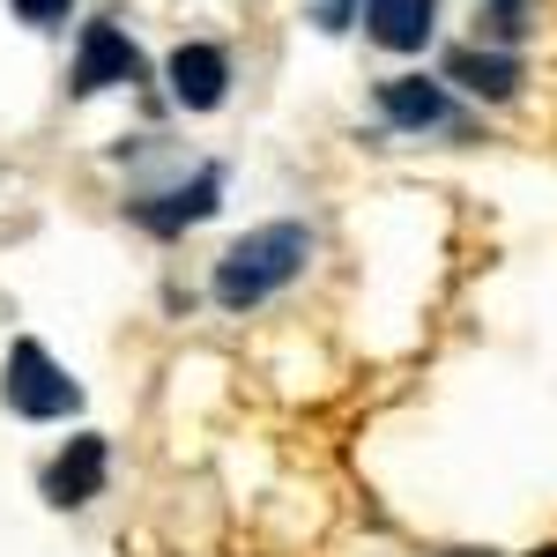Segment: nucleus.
Returning a JSON list of instances; mask_svg holds the SVG:
<instances>
[{
    "instance_id": "obj_1",
    "label": "nucleus",
    "mask_w": 557,
    "mask_h": 557,
    "mask_svg": "<svg viewBox=\"0 0 557 557\" xmlns=\"http://www.w3.org/2000/svg\"><path fill=\"white\" fill-rule=\"evenodd\" d=\"M305 268H312V231H305V223H260L238 246H223L209 290H215L223 312H253V305H268L275 290H290Z\"/></svg>"
},
{
    "instance_id": "obj_9",
    "label": "nucleus",
    "mask_w": 557,
    "mask_h": 557,
    "mask_svg": "<svg viewBox=\"0 0 557 557\" xmlns=\"http://www.w3.org/2000/svg\"><path fill=\"white\" fill-rule=\"evenodd\" d=\"M364 30L386 52H424L438 30V0H364Z\"/></svg>"
},
{
    "instance_id": "obj_6",
    "label": "nucleus",
    "mask_w": 557,
    "mask_h": 557,
    "mask_svg": "<svg viewBox=\"0 0 557 557\" xmlns=\"http://www.w3.org/2000/svg\"><path fill=\"white\" fill-rule=\"evenodd\" d=\"M164 83H172V104H186V112H215L223 89H231V60H223V45L186 38L172 60H164Z\"/></svg>"
},
{
    "instance_id": "obj_4",
    "label": "nucleus",
    "mask_w": 557,
    "mask_h": 557,
    "mask_svg": "<svg viewBox=\"0 0 557 557\" xmlns=\"http://www.w3.org/2000/svg\"><path fill=\"white\" fill-rule=\"evenodd\" d=\"M141 83V52L120 23H83V45H75V97H97V89Z\"/></svg>"
},
{
    "instance_id": "obj_2",
    "label": "nucleus",
    "mask_w": 557,
    "mask_h": 557,
    "mask_svg": "<svg viewBox=\"0 0 557 557\" xmlns=\"http://www.w3.org/2000/svg\"><path fill=\"white\" fill-rule=\"evenodd\" d=\"M0 401H8L15 417H30V424H52V417H75V409H83V386L52 364V349H45V343H30V335H23V343L8 349Z\"/></svg>"
},
{
    "instance_id": "obj_5",
    "label": "nucleus",
    "mask_w": 557,
    "mask_h": 557,
    "mask_svg": "<svg viewBox=\"0 0 557 557\" xmlns=\"http://www.w3.org/2000/svg\"><path fill=\"white\" fill-rule=\"evenodd\" d=\"M223 209V172H194L186 186H172V194H149V201H134V223L141 231H157V238H178L186 223H209V215Z\"/></svg>"
},
{
    "instance_id": "obj_10",
    "label": "nucleus",
    "mask_w": 557,
    "mask_h": 557,
    "mask_svg": "<svg viewBox=\"0 0 557 557\" xmlns=\"http://www.w3.org/2000/svg\"><path fill=\"white\" fill-rule=\"evenodd\" d=\"M475 30H483L491 45L528 38V0H475Z\"/></svg>"
},
{
    "instance_id": "obj_8",
    "label": "nucleus",
    "mask_w": 557,
    "mask_h": 557,
    "mask_svg": "<svg viewBox=\"0 0 557 557\" xmlns=\"http://www.w3.org/2000/svg\"><path fill=\"white\" fill-rule=\"evenodd\" d=\"M446 83L469 89V97H491V104H506L528 75H520L513 52H498V45H461V52H446Z\"/></svg>"
},
{
    "instance_id": "obj_11",
    "label": "nucleus",
    "mask_w": 557,
    "mask_h": 557,
    "mask_svg": "<svg viewBox=\"0 0 557 557\" xmlns=\"http://www.w3.org/2000/svg\"><path fill=\"white\" fill-rule=\"evenodd\" d=\"M8 8H15L23 23H38V30H52V23H67V8H75V0H8Z\"/></svg>"
},
{
    "instance_id": "obj_13",
    "label": "nucleus",
    "mask_w": 557,
    "mask_h": 557,
    "mask_svg": "<svg viewBox=\"0 0 557 557\" xmlns=\"http://www.w3.org/2000/svg\"><path fill=\"white\" fill-rule=\"evenodd\" d=\"M528 557H557V543H543V550H528Z\"/></svg>"
},
{
    "instance_id": "obj_12",
    "label": "nucleus",
    "mask_w": 557,
    "mask_h": 557,
    "mask_svg": "<svg viewBox=\"0 0 557 557\" xmlns=\"http://www.w3.org/2000/svg\"><path fill=\"white\" fill-rule=\"evenodd\" d=\"M349 15H364V0H320V8H312L320 30H349Z\"/></svg>"
},
{
    "instance_id": "obj_14",
    "label": "nucleus",
    "mask_w": 557,
    "mask_h": 557,
    "mask_svg": "<svg viewBox=\"0 0 557 557\" xmlns=\"http://www.w3.org/2000/svg\"><path fill=\"white\" fill-rule=\"evenodd\" d=\"M454 557H483V550H454Z\"/></svg>"
},
{
    "instance_id": "obj_7",
    "label": "nucleus",
    "mask_w": 557,
    "mask_h": 557,
    "mask_svg": "<svg viewBox=\"0 0 557 557\" xmlns=\"http://www.w3.org/2000/svg\"><path fill=\"white\" fill-rule=\"evenodd\" d=\"M380 112H386V127H401V134L461 127V120H454L446 83H424V75H394V83H380Z\"/></svg>"
},
{
    "instance_id": "obj_3",
    "label": "nucleus",
    "mask_w": 557,
    "mask_h": 557,
    "mask_svg": "<svg viewBox=\"0 0 557 557\" xmlns=\"http://www.w3.org/2000/svg\"><path fill=\"white\" fill-rule=\"evenodd\" d=\"M104 475H112V446H104V431H75V438L45 461V506L75 513V506H89V498H104Z\"/></svg>"
}]
</instances>
